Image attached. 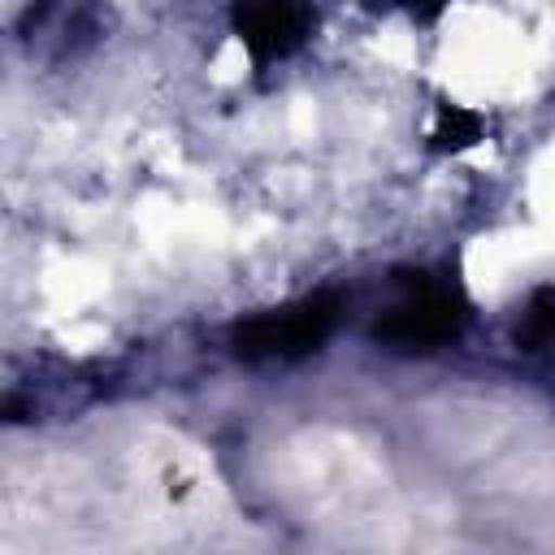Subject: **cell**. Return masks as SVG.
Segmentation results:
<instances>
[{"label": "cell", "instance_id": "obj_1", "mask_svg": "<svg viewBox=\"0 0 555 555\" xmlns=\"http://www.w3.org/2000/svg\"><path fill=\"white\" fill-rule=\"evenodd\" d=\"M338 317H343V295L321 291V295H304L295 304L247 317L243 325H234L230 343L243 360H299L334 334Z\"/></svg>", "mask_w": 555, "mask_h": 555}, {"label": "cell", "instance_id": "obj_3", "mask_svg": "<svg viewBox=\"0 0 555 555\" xmlns=\"http://www.w3.org/2000/svg\"><path fill=\"white\" fill-rule=\"evenodd\" d=\"M308 4L304 0H234L230 26L251 61H282L308 39Z\"/></svg>", "mask_w": 555, "mask_h": 555}, {"label": "cell", "instance_id": "obj_5", "mask_svg": "<svg viewBox=\"0 0 555 555\" xmlns=\"http://www.w3.org/2000/svg\"><path fill=\"white\" fill-rule=\"evenodd\" d=\"M520 347H551L555 343V291H542L529 299L520 325H516Z\"/></svg>", "mask_w": 555, "mask_h": 555}, {"label": "cell", "instance_id": "obj_2", "mask_svg": "<svg viewBox=\"0 0 555 555\" xmlns=\"http://www.w3.org/2000/svg\"><path fill=\"white\" fill-rule=\"evenodd\" d=\"M464 312H460V299L429 282L425 273H412L403 282V295L373 321V338L395 347V351H429L447 338H455Z\"/></svg>", "mask_w": 555, "mask_h": 555}, {"label": "cell", "instance_id": "obj_4", "mask_svg": "<svg viewBox=\"0 0 555 555\" xmlns=\"http://www.w3.org/2000/svg\"><path fill=\"white\" fill-rule=\"evenodd\" d=\"M434 152H464L481 139V117L464 104H438V121H434Z\"/></svg>", "mask_w": 555, "mask_h": 555}, {"label": "cell", "instance_id": "obj_6", "mask_svg": "<svg viewBox=\"0 0 555 555\" xmlns=\"http://www.w3.org/2000/svg\"><path fill=\"white\" fill-rule=\"evenodd\" d=\"M399 4H434V0H399Z\"/></svg>", "mask_w": 555, "mask_h": 555}]
</instances>
